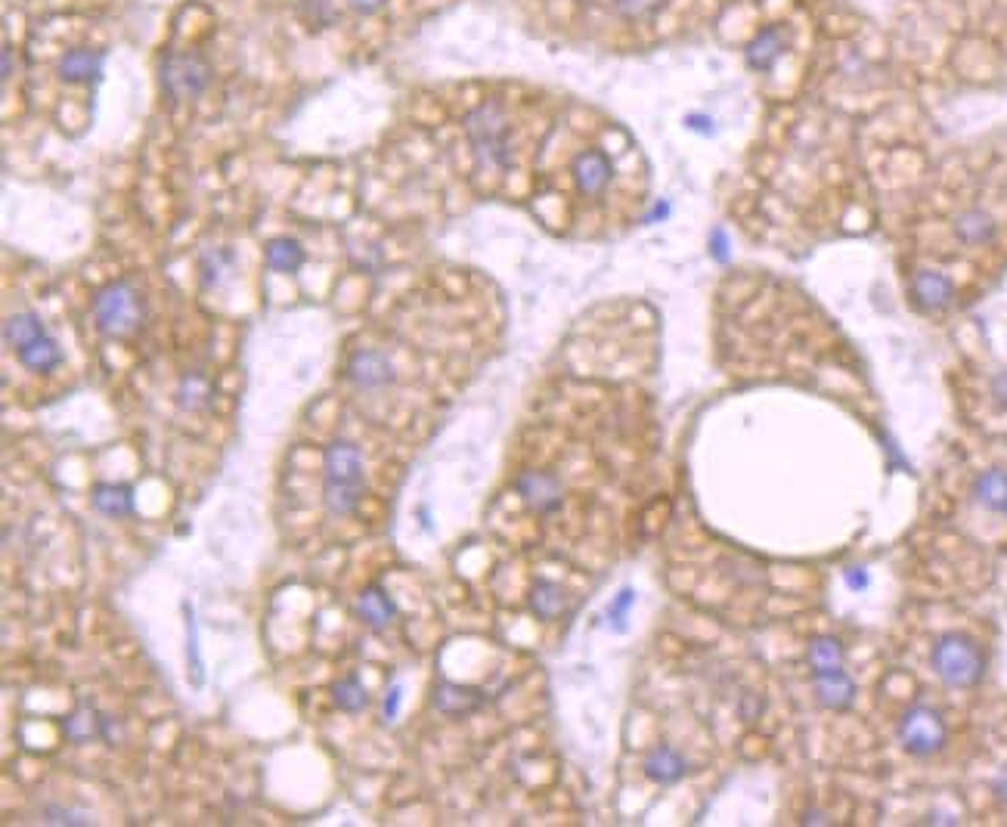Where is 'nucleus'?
Instances as JSON below:
<instances>
[{
  "label": "nucleus",
  "instance_id": "obj_32",
  "mask_svg": "<svg viewBox=\"0 0 1007 827\" xmlns=\"http://www.w3.org/2000/svg\"><path fill=\"white\" fill-rule=\"evenodd\" d=\"M351 7L363 16H372V13H379L385 7V0H351Z\"/></svg>",
  "mask_w": 1007,
  "mask_h": 827
},
{
  "label": "nucleus",
  "instance_id": "obj_10",
  "mask_svg": "<svg viewBox=\"0 0 1007 827\" xmlns=\"http://www.w3.org/2000/svg\"><path fill=\"white\" fill-rule=\"evenodd\" d=\"M13 351H16V357H19V363H22L25 369H31V372H44V375L66 363V354H62L59 341H56L47 329H38L35 335H28L22 344L13 347Z\"/></svg>",
  "mask_w": 1007,
  "mask_h": 827
},
{
  "label": "nucleus",
  "instance_id": "obj_36",
  "mask_svg": "<svg viewBox=\"0 0 1007 827\" xmlns=\"http://www.w3.org/2000/svg\"><path fill=\"white\" fill-rule=\"evenodd\" d=\"M992 391H995V400H998L1001 406H1007V372H1001V375L995 378Z\"/></svg>",
  "mask_w": 1007,
  "mask_h": 827
},
{
  "label": "nucleus",
  "instance_id": "obj_26",
  "mask_svg": "<svg viewBox=\"0 0 1007 827\" xmlns=\"http://www.w3.org/2000/svg\"><path fill=\"white\" fill-rule=\"evenodd\" d=\"M233 264H236V254L230 248H211V251H205L202 261H199V273H202L205 289L224 282V276L233 270Z\"/></svg>",
  "mask_w": 1007,
  "mask_h": 827
},
{
  "label": "nucleus",
  "instance_id": "obj_29",
  "mask_svg": "<svg viewBox=\"0 0 1007 827\" xmlns=\"http://www.w3.org/2000/svg\"><path fill=\"white\" fill-rule=\"evenodd\" d=\"M41 818L47 824H90L93 818L87 812H78V809H69V806H44L41 809Z\"/></svg>",
  "mask_w": 1007,
  "mask_h": 827
},
{
  "label": "nucleus",
  "instance_id": "obj_37",
  "mask_svg": "<svg viewBox=\"0 0 1007 827\" xmlns=\"http://www.w3.org/2000/svg\"><path fill=\"white\" fill-rule=\"evenodd\" d=\"M670 214V205L667 202H660L651 214H648V224H654V220H660V217H667Z\"/></svg>",
  "mask_w": 1007,
  "mask_h": 827
},
{
  "label": "nucleus",
  "instance_id": "obj_5",
  "mask_svg": "<svg viewBox=\"0 0 1007 827\" xmlns=\"http://www.w3.org/2000/svg\"><path fill=\"white\" fill-rule=\"evenodd\" d=\"M211 84V66L202 53L171 50L162 59V87L171 100H196Z\"/></svg>",
  "mask_w": 1007,
  "mask_h": 827
},
{
  "label": "nucleus",
  "instance_id": "obj_39",
  "mask_svg": "<svg viewBox=\"0 0 1007 827\" xmlns=\"http://www.w3.org/2000/svg\"><path fill=\"white\" fill-rule=\"evenodd\" d=\"M10 75H13V50L7 47V50H4V81H7Z\"/></svg>",
  "mask_w": 1007,
  "mask_h": 827
},
{
  "label": "nucleus",
  "instance_id": "obj_3",
  "mask_svg": "<svg viewBox=\"0 0 1007 827\" xmlns=\"http://www.w3.org/2000/svg\"><path fill=\"white\" fill-rule=\"evenodd\" d=\"M93 320H97V329L112 338V341H124L131 338L143 320H146V301L137 292V285L128 279H115L109 282L106 289L97 292L93 298Z\"/></svg>",
  "mask_w": 1007,
  "mask_h": 827
},
{
  "label": "nucleus",
  "instance_id": "obj_30",
  "mask_svg": "<svg viewBox=\"0 0 1007 827\" xmlns=\"http://www.w3.org/2000/svg\"><path fill=\"white\" fill-rule=\"evenodd\" d=\"M664 0H614V10L626 19H642L648 13H654Z\"/></svg>",
  "mask_w": 1007,
  "mask_h": 827
},
{
  "label": "nucleus",
  "instance_id": "obj_15",
  "mask_svg": "<svg viewBox=\"0 0 1007 827\" xmlns=\"http://www.w3.org/2000/svg\"><path fill=\"white\" fill-rule=\"evenodd\" d=\"M106 66V53L100 50H69L59 59V78L66 84H90L100 81Z\"/></svg>",
  "mask_w": 1007,
  "mask_h": 827
},
{
  "label": "nucleus",
  "instance_id": "obj_6",
  "mask_svg": "<svg viewBox=\"0 0 1007 827\" xmlns=\"http://www.w3.org/2000/svg\"><path fill=\"white\" fill-rule=\"evenodd\" d=\"M899 738L908 753L930 756L946 744V725L930 707H911L899 722Z\"/></svg>",
  "mask_w": 1007,
  "mask_h": 827
},
{
  "label": "nucleus",
  "instance_id": "obj_9",
  "mask_svg": "<svg viewBox=\"0 0 1007 827\" xmlns=\"http://www.w3.org/2000/svg\"><path fill=\"white\" fill-rule=\"evenodd\" d=\"M62 728H66V738L72 744H90V741L100 738L109 747H115V738H118L115 735V719L100 713L93 704H81L78 710H72Z\"/></svg>",
  "mask_w": 1007,
  "mask_h": 827
},
{
  "label": "nucleus",
  "instance_id": "obj_31",
  "mask_svg": "<svg viewBox=\"0 0 1007 827\" xmlns=\"http://www.w3.org/2000/svg\"><path fill=\"white\" fill-rule=\"evenodd\" d=\"M400 701H403V688H400V685H391V691L385 694V707H382L385 722H394V719H397V713H400Z\"/></svg>",
  "mask_w": 1007,
  "mask_h": 827
},
{
  "label": "nucleus",
  "instance_id": "obj_14",
  "mask_svg": "<svg viewBox=\"0 0 1007 827\" xmlns=\"http://www.w3.org/2000/svg\"><path fill=\"white\" fill-rule=\"evenodd\" d=\"M487 701V694L475 685H459V682H440L434 688V707L447 716H468L475 713Z\"/></svg>",
  "mask_w": 1007,
  "mask_h": 827
},
{
  "label": "nucleus",
  "instance_id": "obj_40",
  "mask_svg": "<svg viewBox=\"0 0 1007 827\" xmlns=\"http://www.w3.org/2000/svg\"><path fill=\"white\" fill-rule=\"evenodd\" d=\"M1004 515H1007V512H1004Z\"/></svg>",
  "mask_w": 1007,
  "mask_h": 827
},
{
  "label": "nucleus",
  "instance_id": "obj_18",
  "mask_svg": "<svg viewBox=\"0 0 1007 827\" xmlns=\"http://www.w3.org/2000/svg\"><path fill=\"white\" fill-rule=\"evenodd\" d=\"M815 688H818V697H822V701L834 710L849 707L853 704V694H856L853 682H849V676L840 670V666H831V670H815Z\"/></svg>",
  "mask_w": 1007,
  "mask_h": 827
},
{
  "label": "nucleus",
  "instance_id": "obj_4",
  "mask_svg": "<svg viewBox=\"0 0 1007 827\" xmlns=\"http://www.w3.org/2000/svg\"><path fill=\"white\" fill-rule=\"evenodd\" d=\"M933 666L942 682H949L952 688H970L983 679L986 657L983 651L973 645L967 635H946L933 648Z\"/></svg>",
  "mask_w": 1007,
  "mask_h": 827
},
{
  "label": "nucleus",
  "instance_id": "obj_38",
  "mask_svg": "<svg viewBox=\"0 0 1007 827\" xmlns=\"http://www.w3.org/2000/svg\"><path fill=\"white\" fill-rule=\"evenodd\" d=\"M995 797L1007 803V772H1004V775H1001V778L995 781Z\"/></svg>",
  "mask_w": 1007,
  "mask_h": 827
},
{
  "label": "nucleus",
  "instance_id": "obj_17",
  "mask_svg": "<svg viewBox=\"0 0 1007 827\" xmlns=\"http://www.w3.org/2000/svg\"><path fill=\"white\" fill-rule=\"evenodd\" d=\"M357 614H360V620H363L369 629H385V626H391V620L397 617V604H394V598L388 595V589H382V586H369V589H363V595H360V601H357Z\"/></svg>",
  "mask_w": 1007,
  "mask_h": 827
},
{
  "label": "nucleus",
  "instance_id": "obj_27",
  "mask_svg": "<svg viewBox=\"0 0 1007 827\" xmlns=\"http://www.w3.org/2000/svg\"><path fill=\"white\" fill-rule=\"evenodd\" d=\"M186 611V660H190V673H193V685H202V654H199V626L193 617V604H183Z\"/></svg>",
  "mask_w": 1007,
  "mask_h": 827
},
{
  "label": "nucleus",
  "instance_id": "obj_23",
  "mask_svg": "<svg viewBox=\"0 0 1007 827\" xmlns=\"http://www.w3.org/2000/svg\"><path fill=\"white\" fill-rule=\"evenodd\" d=\"M211 400H214V388H211V381H208L202 372L183 375L180 388H177V403H180V409L202 412V409L211 406Z\"/></svg>",
  "mask_w": 1007,
  "mask_h": 827
},
{
  "label": "nucleus",
  "instance_id": "obj_7",
  "mask_svg": "<svg viewBox=\"0 0 1007 827\" xmlns=\"http://www.w3.org/2000/svg\"><path fill=\"white\" fill-rule=\"evenodd\" d=\"M515 490L527 502L530 512H537V515H552V512H558L561 502H564V487H561L558 477L549 474V471H524V474H518Z\"/></svg>",
  "mask_w": 1007,
  "mask_h": 827
},
{
  "label": "nucleus",
  "instance_id": "obj_13",
  "mask_svg": "<svg viewBox=\"0 0 1007 827\" xmlns=\"http://www.w3.org/2000/svg\"><path fill=\"white\" fill-rule=\"evenodd\" d=\"M911 298L918 301L921 310H946L955 298V285L946 273L918 270L911 279Z\"/></svg>",
  "mask_w": 1007,
  "mask_h": 827
},
{
  "label": "nucleus",
  "instance_id": "obj_24",
  "mask_svg": "<svg viewBox=\"0 0 1007 827\" xmlns=\"http://www.w3.org/2000/svg\"><path fill=\"white\" fill-rule=\"evenodd\" d=\"M267 267L276 273H298L304 267V248L295 239H270L267 242Z\"/></svg>",
  "mask_w": 1007,
  "mask_h": 827
},
{
  "label": "nucleus",
  "instance_id": "obj_34",
  "mask_svg": "<svg viewBox=\"0 0 1007 827\" xmlns=\"http://www.w3.org/2000/svg\"><path fill=\"white\" fill-rule=\"evenodd\" d=\"M685 124L691 127V131H701V134H713V127H707V124H713L707 115H688L685 118Z\"/></svg>",
  "mask_w": 1007,
  "mask_h": 827
},
{
  "label": "nucleus",
  "instance_id": "obj_25",
  "mask_svg": "<svg viewBox=\"0 0 1007 827\" xmlns=\"http://www.w3.org/2000/svg\"><path fill=\"white\" fill-rule=\"evenodd\" d=\"M332 697H335V707L344 710V713H363L369 707V691H366V685L357 676H348V679L335 682Z\"/></svg>",
  "mask_w": 1007,
  "mask_h": 827
},
{
  "label": "nucleus",
  "instance_id": "obj_35",
  "mask_svg": "<svg viewBox=\"0 0 1007 827\" xmlns=\"http://www.w3.org/2000/svg\"><path fill=\"white\" fill-rule=\"evenodd\" d=\"M629 604H633V592H629V589H623V592H620V598L614 601V608H611V617H623V614H626V608H629Z\"/></svg>",
  "mask_w": 1007,
  "mask_h": 827
},
{
  "label": "nucleus",
  "instance_id": "obj_12",
  "mask_svg": "<svg viewBox=\"0 0 1007 827\" xmlns=\"http://www.w3.org/2000/svg\"><path fill=\"white\" fill-rule=\"evenodd\" d=\"M784 50H788V31H784L781 25H769L747 44L744 56H747V66L753 72H772L775 62L784 56Z\"/></svg>",
  "mask_w": 1007,
  "mask_h": 827
},
{
  "label": "nucleus",
  "instance_id": "obj_21",
  "mask_svg": "<svg viewBox=\"0 0 1007 827\" xmlns=\"http://www.w3.org/2000/svg\"><path fill=\"white\" fill-rule=\"evenodd\" d=\"M530 611L540 620H558L564 611H568V589L552 583V580H540L530 592Z\"/></svg>",
  "mask_w": 1007,
  "mask_h": 827
},
{
  "label": "nucleus",
  "instance_id": "obj_11",
  "mask_svg": "<svg viewBox=\"0 0 1007 827\" xmlns=\"http://www.w3.org/2000/svg\"><path fill=\"white\" fill-rule=\"evenodd\" d=\"M611 177H614V165L602 149H586L574 158V183L583 196H602Z\"/></svg>",
  "mask_w": 1007,
  "mask_h": 827
},
{
  "label": "nucleus",
  "instance_id": "obj_28",
  "mask_svg": "<svg viewBox=\"0 0 1007 827\" xmlns=\"http://www.w3.org/2000/svg\"><path fill=\"white\" fill-rule=\"evenodd\" d=\"M840 645L834 639H818L812 645V663H815V670H831V666H840Z\"/></svg>",
  "mask_w": 1007,
  "mask_h": 827
},
{
  "label": "nucleus",
  "instance_id": "obj_1",
  "mask_svg": "<svg viewBox=\"0 0 1007 827\" xmlns=\"http://www.w3.org/2000/svg\"><path fill=\"white\" fill-rule=\"evenodd\" d=\"M363 459L351 440H335L323 456V499L329 515L348 518L363 499Z\"/></svg>",
  "mask_w": 1007,
  "mask_h": 827
},
{
  "label": "nucleus",
  "instance_id": "obj_8",
  "mask_svg": "<svg viewBox=\"0 0 1007 827\" xmlns=\"http://www.w3.org/2000/svg\"><path fill=\"white\" fill-rule=\"evenodd\" d=\"M344 375H348L360 391H382V388L394 385V378H397L394 363L388 360V354H382V351H363V347L351 354L348 366H344Z\"/></svg>",
  "mask_w": 1007,
  "mask_h": 827
},
{
  "label": "nucleus",
  "instance_id": "obj_22",
  "mask_svg": "<svg viewBox=\"0 0 1007 827\" xmlns=\"http://www.w3.org/2000/svg\"><path fill=\"white\" fill-rule=\"evenodd\" d=\"M973 499H977L989 512H1007V471L992 468L983 471L973 484Z\"/></svg>",
  "mask_w": 1007,
  "mask_h": 827
},
{
  "label": "nucleus",
  "instance_id": "obj_16",
  "mask_svg": "<svg viewBox=\"0 0 1007 827\" xmlns=\"http://www.w3.org/2000/svg\"><path fill=\"white\" fill-rule=\"evenodd\" d=\"M90 502L106 518H131L134 515V487L131 484H93Z\"/></svg>",
  "mask_w": 1007,
  "mask_h": 827
},
{
  "label": "nucleus",
  "instance_id": "obj_2",
  "mask_svg": "<svg viewBox=\"0 0 1007 827\" xmlns=\"http://www.w3.org/2000/svg\"><path fill=\"white\" fill-rule=\"evenodd\" d=\"M465 134L481 168H512V124L499 103H481L465 118Z\"/></svg>",
  "mask_w": 1007,
  "mask_h": 827
},
{
  "label": "nucleus",
  "instance_id": "obj_20",
  "mask_svg": "<svg viewBox=\"0 0 1007 827\" xmlns=\"http://www.w3.org/2000/svg\"><path fill=\"white\" fill-rule=\"evenodd\" d=\"M688 772V762L679 750L673 747H657L645 759V775L657 784H673Z\"/></svg>",
  "mask_w": 1007,
  "mask_h": 827
},
{
  "label": "nucleus",
  "instance_id": "obj_19",
  "mask_svg": "<svg viewBox=\"0 0 1007 827\" xmlns=\"http://www.w3.org/2000/svg\"><path fill=\"white\" fill-rule=\"evenodd\" d=\"M955 236L964 245H989L998 236V224H995V217L989 211L973 208V211H964L955 220Z\"/></svg>",
  "mask_w": 1007,
  "mask_h": 827
},
{
  "label": "nucleus",
  "instance_id": "obj_33",
  "mask_svg": "<svg viewBox=\"0 0 1007 827\" xmlns=\"http://www.w3.org/2000/svg\"><path fill=\"white\" fill-rule=\"evenodd\" d=\"M713 258H719V261L729 258V242H726V233L722 230L713 233Z\"/></svg>",
  "mask_w": 1007,
  "mask_h": 827
}]
</instances>
